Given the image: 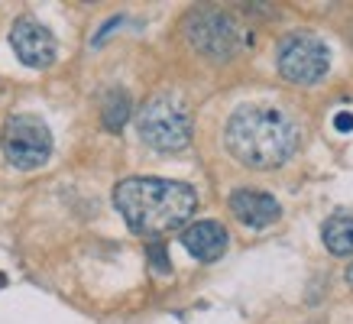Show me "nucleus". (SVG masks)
Returning a JSON list of instances; mask_svg holds the SVG:
<instances>
[{
  "label": "nucleus",
  "mask_w": 353,
  "mask_h": 324,
  "mask_svg": "<svg viewBox=\"0 0 353 324\" xmlns=\"http://www.w3.org/2000/svg\"><path fill=\"white\" fill-rule=\"evenodd\" d=\"M279 75L292 85H318L327 68H331V52L327 45L311 36V32H289L276 52Z\"/></svg>",
  "instance_id": "obj_6"
},
{
  "label": "nucleus",
  "mask_w": 353,
  "mask_h": 324,
  "mask_svg": "<svg viewBox=\"0 0 353 324\" xmlns=\"http://www.w3.org/2000/svg\"><path fill=\"white\" fill-rule=\"evenodd\" d=\"M230 211L240 224L253 227V230H263V227L276 224L279 214H282V207L272 194L266 192H256V188H236L230 194Z\"/></svg>",
  "instance_id": "obj_8"
},
{
  "label": "nucleus",
  "mask_w": 353,
  "mask_h": 324,
  "mask_svg": "<svg viewBox=\"0 0 353 324\" xmlns=\"http://www.w3.org/2000/svg\"><path fill=\"white\" fill-rule=\"evenodd\" d=\"M324 247L334 256H353V214H334L324 221Z\"/></svg>",
  "instance_id": "obj_10"
},
{
  "label": "nucleus",
  "mask_w": 353,
  "mask_h": 324,
  "mask_svg": "<svg viewBox=\"0 0 353 324\" xmlns=\"http://www.w3.org/2000/svg\"><path fill=\"white\" fill-rule=\"evenodd\" d=\"M227 243H230V234H227L217 221H194L192 227H185V234H182V247L188 250L194 259H201V263L221 259Z\"/></svg>",
  "instance_id": "obj_9"
},
{
  "label": "nucleus",
  "mask_w": 353,
  "mask_h": 324,
  "mask_svg": "<svg viewBox=\"0 0 353 324\" xmlns=\"http://www.w3.org/2000/svg\"><path fill=\"white\" fill-rule=\"evenodd\" d=\"M130 110H133V104H130L127 91H120V88L108 91V97H104V114H101V117H104V127L120 130L130 120Z\"/></svg>",
  "instance_id": "obj_11"
},
{
  "label": "nucleus",
  "mask_w": 353,
  "mask_h": 324,
  "mask_svg": "<svg viewBox=\"0 0 353 324\" xmlns=\"http://www.w3.org/2000/svg\"><path fill=\"white\" fill-rule=\"evenodd\" d=\"M299 123L279 108H240L224 127L230 156L246 169H279L299 152Z\"/></svg>",
  "instance_id": "obj_2"
},
{
  "label": "nucleus",
  "mask_w": 353,
  "mask_h": 324,
  "mask_svg": "<svg viewBox=\"0 0 353 324\" xmlns=\"http://www.w3.org/2000/svg\"><path fill=\"white\" fill-rule=\"evenodd\" d=\"M10 45L17 59L30 68H49L55 62V36L39 20L20 17L10 30Z\"/></svg>",
  "instance_id": "obj_7"
},
{
  "label": "nucleus",
  "mask_w": 353,
  "mask_h": 324,
  "mask_svg": "<svg viewBox=\"0 0 353 324\" xmlns=\"http://www.w3.org/2000/svg\"><path fill=\"white\" fill-rule=\"evenodd\" d=\"M150 259L156 263V272H169V259H165L162 247H150Z\"/></svg>",
  "instance_id": "obj_12"
},
{
  "label": "nucleus",
  "mask_w": 353,
  "mask_h": 324,
  "mask_svg": "<svg viewBox=\"0 0 353 324\" xmlns=\"http://www.w3.org/2000/svg\"><path fill=\"white\" fill-rule=\"evenodd\" d=\"M0 150L7 156L13 169H39L43 162L52 156V133L36 114H17L3 123V136H0Z\"/></svg>",
  "instance_id": "obj_5"
},
{
  "label": "nucleus",
  "mask_w": 353,
  "mask_h": 324,
  "mask_svg": "<svg viewBox=\"0 0 353 324\" xmlns=\"http://www.w3.org/2000/svg\"><path fill=\"white\" fill-rule=\"evenodd\" d=\"M137 130L143 143L159 152H179L192 143V117L179 97L156 94L137 110Z\"/></svg>",
  "instance_id": "obj_3"
},
{
  "label": "nucleus",
  "mask_w": 353,
  "mask_h": 324,
  "mask_svg": "<svg viewBox=\"0 0 353 324\" xmlns=\"http://www.w3.org/2000/svg\"><path fill=\"white\" fill-rule=\"evenodd\" d=\"M347 282L353 285V266H347Z\"/></svg>",
  "instance_id": "obj_14"
},
{
  "label": "nucleus",
  "mask_w": 353,
  "mask_h": 324,
  "mask_svg": "<svg viewBox=\"0 0 353 324\" xmlns=\"http://www.w3.org/2000/svg\"><path fill=\"white\" fill-rule=\"evenodd\" d=\"M334 127L337 130H353V114H337V117H334Z\"/></svg>",
  "instance_id": "obj_13"
},
{
  "label": "nucleus",
  "mask_w": 353,
  "mask_h": 324,
  "mask_svg": "<svg viewBox=\"0 0 353 324\" xmlns=\"http://www.w3.org/2000/svg\"><path fill=\"white\" fill-rule=\"evenodd\" d=\"M114 207L127 227L139 237H162L185 227L198 211V194L192 185L156 179V175H133L114 188Z\"/></svg>",
  "instance_id": "obj_1"
},
{
  "label": "nucleus",
  "mask_w": 353,
  "mask_h": 324,
  "mask_svg": "<svg viewBox=\"0 0 353 324\" xmlns=\"http://www.w3.org/2000/svg\"><path fill=\"white\" fill-rule=\"evenodd\" d=\"M185 36L188 43L201 55L214 59V62H230L234 55H240L250 43V36L230 13L221 10H194L185 20Z\"/></svg>",
  "instance_id": "obj_4"
}]
</instances>
